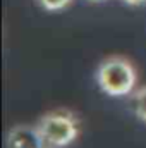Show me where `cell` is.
<instances>
[{"mask_svg": "<svg viewBox=\"0 0 146 148\" xmlns=\"http://www.w3.org/2000/svg\"><path fill=\"white\" fill-rule=\"evenodd\" d=\"M95 79L98 88L108 97H129L138 90V69L124 55H108L98 66Z\"/></svg>", "mask_w": 146, "mask_h": 148, "instance_id": "cell-1", "label": "cell"}, {"mask_svg": "<svg viewBox=\"0 0 146 148\" xmlns=\"http://www.w3.org/2000/svg\"><path fill=\"white\" fill-rule=\"evenodd\" d=\"M45 148H67L81 134V121L69 109H53L36 121Z\"/></svg>", "mask_w": 146, "mask_h": 148, "instance_id": "cell-2", "label": "cell"}, {"mask_svg": "<svg viewBox=\"0 0 146 148\" xmlns=\"http://www.w3.org/2000/svg\"><path fill=\"white\" fill-rule=\"evenodd\" d=\"M7 148H45L36 124H16L5 138Z\"/></svg>", "mask_w": 146, "mask_h": 148, "instance_id": "cell-3", "label": "cell"}, {"mask_svg": "<svg viewBox=\"0 0 146 148\" xmlns=\"http://www.w3.org/2000/svg\"><path fill=\"white\" fill-rule=\"evenodd\" d=\"M132 103H134V114L136 117L146 124V84L138 86V90L132 93Z\"/></svg>", "mask_w": 146, "mask_h": 148, "instance_id": "cell-4", "label": "cell"}, {"mask_svg": "<svg viewBox=\"0 0 146 148\" xmlns=\"http://www.w3.org/2000/svg\"><path fill=\"white\" fill-rule=\"evenodd\" d=\"M36 3L43 10L59 12V10H64L65 7H69L72 3V0H36Z\"/></svg>", "mask_w": 146, "mask_h": 148, "instance_id": "cell-5", "label": "cell"}, {"mask_svg": "<svg viewBox=\"0 0 146 148\" xmlns=\"http://www.w3.org/2000/svg\"><path fill=\"white\" fill-rule=\"evenodd\" d=\"M120 2H124L126 5H132V7H136V5H145L146 0H120Z\"/></svg>", "mask_w": 146, "mask_h": 148, "instance_id": "cell-6", "label": "cell"}, {"mask_svg": "<svg viewBox=\"0 0 146 148\" xmlns=\"http://www.w3.org/2000/svg\"><path fill=\"white\" fill-rule=\"evenodd\" d=\"M89 2H102V0H89Z\"/></svg>", "mask_w": 146, "mask_h": 148, "instance_id": "cell-7", "label": "cell"}]
</instances>
